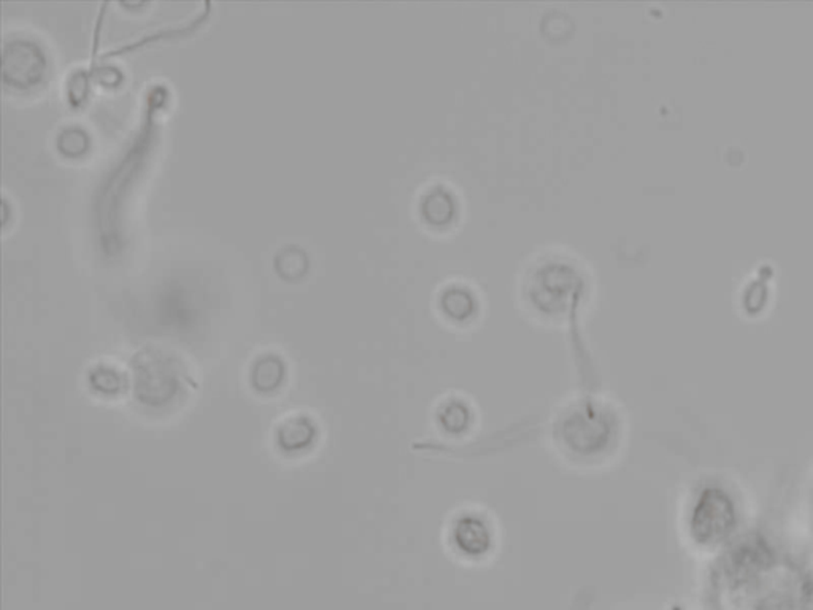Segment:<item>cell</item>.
I'll list each match as a JSON object with an SVG mask.
<instances>
[{"label": "cell", "instance_id": "6da1fadb", "mask_svg": "<svg viewBox=\"0 0 813 610\" xmlns=\"http://www.w3.org/2000/svg\"><path fill=\"white\" fill-rule=\"evenodd\" d=\"M454 541L463 552L479 555L489 547V533L479 518L466 517L454 527Z\"/></svg>", "mask_w": 813, "mask_h": 610}, {"label": "cell", "instance_id": "7a4b0ae2", "mask_svg": "<svg viewBox=\"0 0 813 610\" xmlns=\"http://www.w3.org/2000/svg\"><path fill=\"white\" fill-rule=\"evenodd\" d=\"M313 426L304 416H292L279 430V442L286 450H299L310 444Z\"/></svg>", "mask_w": 813, "mask_h": 610}, {"label": "cell", "instance_id": "3957f363", "mask_svg": "<svg viewBox=\"0 0 813 610\" xmlns=\"http://www.w3.org/2000/svg\"><path fill=\"white\" fill-rule=\"evenodd\" d=\"M281 380V366L277 360H264L257 364L255 383L261 389H271Z\"/></svg>", "mask_w": 813, "mask_h": 610}]
</instances>
